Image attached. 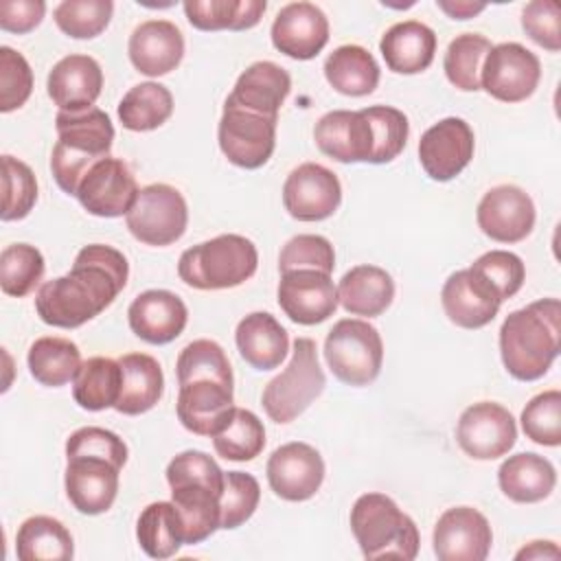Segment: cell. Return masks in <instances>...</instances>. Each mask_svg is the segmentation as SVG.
<instances>
[{
  "label": "cell",
  "instance_id": "51",
  "mask_svg": "<svg viewBox=\"0 0 561 561\" xmlns=\"http://www.w3.org/2000/svg\"><path fill=\"white\" fill-rule=\"evenodd\" d=\"M33 92V70L26 57L11 46H0V112L22 107Z\"/></svg>",
  "mask_w": 561,
  "mask_h": 561
},
{
  "label": "cell",
  "instance_id": "35",
  "mask_svg": "<svg viewBox=\"0 0 561 561\" xmlns=\"http://www.w3.org/2000/svg\"><path fill=\"white\" fill-rule=\"evenodd\" d=\"M15 554L20 561H68L75 557L72 535L59 519L33 515L18 528Z\"/></svg>",
  "mask_w": 561,
  "mask_h": 561
},
{
  "label": "cell",
  "instance_id": "34",
  "mask_svg": "<svg viewBox=\"0 0 561 561\" xmlns=\"http://www.w3.org/2000/svg\"><path fill=\"white\" fill-rule=\"evenodd\" d=\"M324 77L329 85L346 96H366L379 85L377 59L357 44L337 46L324 61Z\"/></svg>",
  "mask_w": 561,
  "mask_h": 561
},
{
  "label": "cell",
  "instance_id": "57",
  "mask_svg": "<svg viewBox=\"0 0 561 561\" xmlns=\"http://www.w3.org/2000/svg\"><path fill=\"white\" fill-rule=\"evenodd\" d=\"M559 554H561V550L554 541L537 539V541H530L528 546H524L515 554V559H559Z\"/></svg>",
  "mask_w": 561,
  "mask_h": 561
},
{
  "label": "cell",
  "instance_id": "1",
  "mask_svg": "<svg viewBox=\"0 0 561 561\" xmlns=\"http://www.w3.org/2000/svg\"><path fill=\"white\" fill-rule=\"evenodd\" d=\"M129 263L112 245H83L68 274L46 280L35 296V311L44 324L77 329L105 311L123 291Z\"/></svg>",
  "mask_w": 561,
  "mask_h": 561
},
{
  "label": "cell",
  "instance_id": "50",
  "mask_svg": "<svg viewBox=\"0 0 561 561\" xmlns=\"http://www.w3.org/2000/svg\"><path fill=\"white\" fill-rule=\"evenodd\" d=\"M335 267V250L331 241L322 234H296L291 237L280 254H278V270H316L331 274Z\"/></svg>",
  "mask_w": 561,
  "mask_h": 561
},
{
  "label": "cell",
  "instance_id": "55",
  "mask_svg": "<svg viewBox=\"0 0 561 561\" xmlns=\"http://www.w3.org/2000/svg\"><path fill=\"white\" fill-rule=\"evenodd\" d=\"M46 4L42 0H2L0 28L7 33H31L44 20Z\"/></svg>",
  "mask_w": 561,
  "mask_h": 561
},
{
  "label": "cell",
  "instance_id": "6",
  "mask_svg": "<svg viewBox=\"0 0 561 561\" xmlns=\"http://www.w3.org/2000/svg\"><path fill=\"white\" fill-rule=\"evenodd\" d=\"M351 530L366 559H403L419 554V530L410 515L383 493H364L351 508Z\"/></svg>",
  "mask_w": 561,
  "mask_h": 561
},
{
  "label": "cell",
  "instance_id": "33",
  "mask_svg": "<svg viewBox=\"0 0 561 561\" xmlns=\"http://www.w3.org/2000/svg\"><path fill=\"white\" fill-rule=\"evenodd\" d=\"M337 298L351 316L375 318L392 305L394 280L383 267L368 263L355 265L342 276Z\"/></svg>",
  "mask_w": 561,
  "mask_h": 561
},
{
  "label": "cell",
  "instance_id": "38",
  "mask_svg": "<svg viewBox=\"0 0 561 561\" xmlns=\"http://www.w3.org/2000/svg\"><path fill=\"white\" fill-rule=\"evenodd\" d=\"M121 364L112 357H90L81 364L75 381L72 397L79 408L90 412H101L114 408L121 394Z\"/></svg>",
  "mask_w": 561,
  "mask_h": 561
},
{
  "label": "cell",
  "instance_id": "29",
  "mask_svg": "<svg viewBox=\"0 0 561 561\" xmlns=\"http://www.w3.org/2000/svg\"><path fill=\"white\" fill-rule=\"evenodd\" d=\"M379 53L388 70L397 75H419L434 61L436 33L419 20L397 22L381 35Z\"/></svg>",
  "mask_w": 561,
  "mask_h": 561
},
{
  "label": "cell",
  "instance_id": "43",
  "mask_svg": "<svg viewBox=\"0 0 561 561\" xmlns=\"http://www.w3.org/2000/svg\"><path fill=\"white\" fill-rule=\"evenodd\" d=\"M44 256L31 243H11L0 254V289L7 296L24 298L44 276Z\"/></svg>",
  "mask_w": 561,
  "mask_h": 561
},
{
  "label": "cell",
  "instance_id": "32",
  "mask_svg": "<svg viewBox=\"0 0 561 561\" xmlns=\"http://www.w3.org/2000/svg\"><path fill=\"white\" fill-rule=\"evenodd\" d=\"M118 364L123 381L114 410L127 416L149 412L164 392V375L158 359L147 353H127L118 359Z\"/></svg>",
  "mask_w": 561,
  "mask_h": 561
},
{
  "label": "cell",
  "instance_id": "30",
  "mask_svg": "<svg viewBox=\"0 0 561 561\" xmlns=\"http://www.w3.org/2000/svg\"><path fill=\"white\" fill-rule=\"evenodd\" d=\"M239 355L256 370L278 368L289 351L285 327L267 311H254L239 320L234 331Z\"/></svg>",
  "mask_w": 561,
  "mask_h": 561
},
{
  "label": "cell",
  "instance_id": "11",
  "mask_svg": "<svg viewBox=\"0 0 561 561\" xmlns=\"http://www.w3.org/2000/svg\"><path fill=\"white\" fill-rule=\"evenodd\" d=\"M276 123L278 118L224 105L217 127L221 153L241 169L263 167L276 147Z\"/></svg>",
  "mask_w": 561,
  "mask_h": 561
},
{
  "label": "cell",
  "instance_id": "23",
  "mask_svg": "<svg viewBox=\"0 0 561 561\" xmlns=\"http://www.w3.org/2000/svg\"><path fill=\"white\" fill-rule=\"evenodd\" d=\"M272 44L278 53L307 61L329 42V20L313 2H289L272 22Z\"/></svg>",
  "mask_w": 561,
  "mask_h": 561
},
{
  "label": "cell",
  "instance_id": "8",
  "mask_svg": "<svg viewBox=\"0 0 561 561\" xmlns=\"http://www.w3.org/2000/svg\"><path fill=\"white\" fill-rule=\"evenodd\" d=\"M324 359L335 379L346 386L373 383L383 364L379 331L359 318H342L324 340Z\"/></svg>",
  "mask_w": 561,
  "mask_h": 561
},
{
  "label": "cell",
  "instance_id": "19",
  "mask_svg": "<svg viewBox=\"0 0 561 561\" xmlns=\"http://www.w3.org/2000/svg\"><path fill=\"white\" fill-rule=\"evenodd\" d=\"M432 543L440 561H484L491 552L493 530L478 508L454 506L438 517Z\"/></svg>",
  "mask_w": 561,
  "mask_h": 561
},
{
  "label": "cell",
  "instance_id": "7",
  "mask_svg": "<svg viewBox=\"0 0 561 561\" xmlns=\"http://www.w3.org/2000/svg\"><path fill=\"white\" fill-rule=\"evenodd\" d=\"M324 386L327 377L318 362L316 342L296 337L289 364L263 388L261 403L274 423H291L322 394Z\"/></svg>",
  "mask_w": 561,
  "mask_h": 561
},
{
  "label": "cell",
  "instance_id": "16",
  "mask_svg": "<svg viewBox=\"0 0 561 561\" xmlns=\"http://www.w3.org/2000/svg\"><path fill=\"white\" fill-rule=\"evenodd\" d=\"M535 217L533 197L515 184L489 188L476 208L478 228L497 243L524 241L535 228Z\"/></svg>",
  "mask_w": 561,
  "mask_h": 561
},
{
  "label": "cell",
  "instance_id": "49",
  "mask_svg": "<svg viewBox=\"0 0 561 561\" xmlns=\"http://www.w3.org/2000/svg\"><path fill=\"white\" fill-rule=\"evenodd\" d=\"M261 500L259 480L245 471H228L224 473V491L219 497L221 506V524L219 528L232 530L245 524Z\"/></svg>",
  "mask_w": 561,
  "mask_h": 561
},
{
  "label": "cell",
  "instance_id": "40",
  "mask_svg": "<svg viewBox=\"0 0 561 561\" xmlns=\"http://www.w3.org/2000/svg\"><path fill=\"white\" fill-rule=\"evenodd\" d=\"M136 539L147 557L169 559L184 546L182 524L173 502H151L136 522Z\"/></svg>",
  "mask_w": 561,
  "mask_h": 561
},
{
  "label": "cell",
  "instance_id": "47",
  "mask_svg": "<svg viewBox=\"0 0 561 561\" xmlns=\"http://www.w3.org/2000/svg\"><path fill=\"white\" fill-rule=\"evenodd\" d=\"M2 188H4V199H2V221H18L24 219L35 202H37V180L33 169L4 153L2 156Z\"/></svg>",
  "mask_w": 561,
  "mask_h": 561
},
{
  "label": "cell",
  "instance_id": "9",
  "mask_svg": "<svg viewBox=\"0 0 561 561\" xmlns=\"http://www.w3.org/2000/svg\"><path fill=\"white\" fill-rule=\"evenodd\" d=\"M134 239L145 245L164 248L175 243L188 224V206L184 195L171 184H147L125 215Z\"/></svg>",
  "mask_w": 561,
  "mask_h": 561
},
{
  "label": "cell",
  "instance_id": "3",
  "mask_svg": "<svg viewBox=\"0 0 561 561\" xmlns=\"http://www.w3.org/2000/svg\"><path fill=\"white\" fill-rule=\"evenodd\" d=\"M224 473L213 456L197 449H186L167 465V482L182 524L184 543H202L219 528Z\"/></svg>",
  "mask_w": 561,
  "mask_h": 561
},
{
  "label": "cell",
  "instance_id": "53",
  "mask_svg": "<svg viewBox=\"0 0 561 561\" xmlns=\"http://www.w3.org/2000/svg\"><path fill=\"white\" fill-rule=\"evenodd\" d=\"M70 456H101L123 469L127 462V445L112 430L88 425V427L75 430L68 436L66 458H70Z\"/></svg>",
  "mask_w": 561,
  "mask_h": 561
},
{
  "label": "cell",
  "instance_id": "25",
  "mask_svg": "<svg viewBox=\"0 0 561 561\" xmlns=\"http://www.w3.org/2000/svg\"><path fill=\"white\" fill-rule=\"evenodd\" d=\"M129 329L147 344L173 342L188 322L184 300L169 289H147L127 309Z\"/></svg>",
  "mask_w": 561,
  "mask_h": 561
},
{
  "label": "cell",
  "instance_id": "10",
  "mask_svg": "<svg viewBox=\"0 0 561 561\" xmlns=\"http://www.w3.org/2000/svg\"><path fill=\"white\" fill-rule=\"evenodd\" d=\"M539 79V57L517 42H502L491 46L482 64L480 90L502 103H519L537 90Z\"/></svg>",
  "mask_w": 561,
  "mask_h": 561
},
{
  "label": "cell",
  "instance_id": "13",
  "mask_svg": "<svg viewBox=\"0 0 561 561\" xmlns=\"http://www.w3.org/2000/svg\"><path fill=\"white\" fill-rule=\"evenodd\" d=\"M476 149V136L465 118L447 116L427 127L419 140V162L436 182H449L465 171Z\"/></svg>",
  "mask_w": 561,
  "mask_h": 561
},
{
  "label": "cell",
  "instance_id": "4",
  "mask_svg": "<svg viewBox=\"0 0 561 561\" xmlns=\"http://www.w3.org/2000/svg\"><path fill=\"white\" fill-rule=\"evenodd\" d=\"M55 127L59 138L50 153V171L64 193L77 195L83 175L110 156L114 125L103 110L90 107L85 112H59Z\"/></svg>",
  "mask_w": 561,
  "mask_h": 561
},
{
  "label": "cell",
  "instance_id": "56",
  "mask_svg": "<svg viewBox=\"0 0 561 561\" xmlns=\"http://www.w3.org/2000/svg\"><path fill=\"white\" fill-rule=\"evenodd\" d=\"M436 4L440 11H445L454 20H469L486 9L484 2H471V0H438Z\"/></svg>",
  "mask_w": 561,
  "mask_h": 561
},
{
  "label": "cell",
  "instance_id": "44",
  "mask_svg": "<svg viewBox=\"0 0 561 561\" xmlns=\"http://www.w3.org/2000/svg\"><path fill=\"white\" fill-rule=\"evenodd\" d=\"M178 386L191 379H219L234 386L232 366L226 351L215 340H193L186 344L175 362Z\"/></svg>",
  "mask_w": 561,
  "mask_h": 561
},
{
  "label": "cell",
  "instance_id": "20",
  "mask_svg": "<svg viewBox=\"0 0 561 561\" xmlns=\"http://www.w3.org/2000/svg\"><path fill=\"white\" fill-rule=\"evenodd\" d=\"M232 383L219 379H191L180 383L175 414L184 430L197 436H215L232 416Z\"/></svg>",
  "mask_w": 561,
  "mask_h": 561
},
{
  "label": "cell",
  "instance_id": "31",
  "mask_svg": "<svg viewBox=\"0 0 561 561\" xmlns=\"http://www.w3.org/2000/svg\"><path fill=\"white\" fill-rule=\"evenodd\" d=\"M497 484L508 500L517 504H535L552 493L557 471L548 458L533 451H519L500 465Z\"/></svg>",
  "mask_w": 561,
  "mask_h": 561
},
{
  "label": "cell",
  "instance_id": "37",
  "mask_svg": "<svg viewBox=\"0 0 561 561\" xmlns=\"http://www.w3.org/2000/svg\"><path fill=\"white\" fill-rule=\"evenodd\" d=\"M28 370L33 379L48 388L66 386L68 381H75L79 368H81V351L79 346L68 337H37L26 355Z\"/></svg>",
  "mask_w": 561,
  "mask_h": 561
},
{
  "label": "cell",
  "instance_id": "52",
  "mask_svg": "<svg viewBox=\"0 0 561 561\" xmlns=\"http://www.w3.org/2000/svg\"><path fill=\"white\" fill-rule=\"evenodd\" d=\"M471 267L495 287L502 300L513 298L522 289L526 278L524 261L508 250H489L478 256Z\"/></svg>",
  "mask_w": 561,
  "mask_h": 561
},
{
  "label": "cell",
  "instance_id": "27",
  "mask_svg": "<svg viewBox=\"0 0 561 561\" xmlns=\"http://www.w3.org/2000/svg\"><path fill=\"white\" fill-rule=\"evenodd\" d=\"M127 53L138 72L162 77L180 66L184 57V35L169 20H145L131 31Z\"/></svg>",
  "mask_w": 561,
  "mask_h": 561
},
{
  "label": "cell",
  "instance_id": "48",
  "mask_svg": "<svg viewBox=\"0 0 561 561\" xmlns=\"http://www.w3.org/2000/svg\"><path fill=\"white\" fill-rule=\"evenodd\" d=\"M526 438L543 447L561 445V392L557 388L535 394L522 410Z\"/></svg>",
  "mask_w": 561,
  "mask_h": 561
},
{
  "label": "cell",
  "instance_id": "24",
  "mask_svg": "<svg viewBox=\"0 0 561 561\" xmlns=\"http://www.w3.org/2000/svg\"><path fill=\"white\" fill-rule=\"evenodd\" d=\"M318 149L344 164L370 162L375 151L373 127L362 110H333L313 127Z\"/></svg>",
  "mask_w": 561,
  "mask_h": 561
},
{
  "label": "cell",
  "instance_id": "15",
  "mask_svg": "<svg viewBox=\"0 0 561 561\" xmlns=\"http://www.w3.org/2000/svg\"><path fill=\"white\" fill-rule=\"evenodd\" d=\"M342 202L337 175L318 162L298 164L283 184V206L298 221L329 219Z\"/></svg>",
  "mask_w": 561,
  "mask_h": 561
},
{
  "label": "cell",
  "instance_id": "21",
  "mask_svg": "<svg viewBox=\"0 0 561 561\" xmlns=\"http://www.w3.org/2000/svg\"><path fill=\"white\" fill-rule=\"evenodd\" d=\"M445 316L460 329H482L504 302L495 287L473 267L454 272L440 291Z\"/></svg>",
  "mask_w": 561,
  "mask_h": 561
},
{
  "label": "cell",
  "instance_id": "18",
  "mask_svg": "<svg viewBox=\"0 0 561 561\" xmlns=\"http://www.w3.org/2000/svg\"><path fill=\"white\" fill-rule=\"evenodd\" d=\"M270 489L287 502H305L318 493L324 480V460L307 443H285L272 451L267 467Z\"/></svg>",
  "mask_w": 561,
  "mask_h": 561
},
{
  "label": "cell",
  "instance_id": "22",
  "mask_svg": "<svg viewBox=\"0 0 561 561\" xmlns=\"http://www.w3.org/2000/svg\"><path fill=\"white\" fill-rule=\"evenodd\" d=\"M118 473L112 460L101 456H70L64 486L70 504L81 515H101L112 508L118 493Z\"/></svg>",
  "mask_w": 561,
  "mask_h": 561
},
{
  "label": "cell",
  "instance_id": "2",
  "mask_svg": "<svg viewBox=\"0 0 561 561\" xmlns=\"http://www.w3.org/2000/svg\"><path fill=\"white\" fill-rule=\"evenodd\" d=\"M561 302L541 298L511 311L500 327V355L517 381L541 379L559 355Z\"/></svg>",
  "mask_w": 561,
  "mask_h": 561
},
{
  "label": "cell",
  "instance_id": "28",
  "mask_svg": "<svg viewBox=\"0 0 561 561\" xmlns=\"http://www.w3.org/2000/svg\"><path fill=\"white\" fill-rule=\"evenodd\" d=\"M291 77L274 61H254L237 79L224 105L278 118V110L289 96Z\"/></svg>",
  "mask_w": 561,
  "mask_h": 561
},
{
  "label": "cell",
  "instance_id": "17",
  "mask_svg": "<svg viewBox=\"0 0 561 561\" xmlns=\"http://www.w3.org/2000/svg\"><path fill=\"white\" fill-rule=\"evenodd\" d=\"M276 296L283 313L291 322L305 327L329 320L340 305L337 287L331 280V274L316 270L283 272Z\"/></svg>",
  "mask_w": 561,
  "mask_h": 561
},
{
  "label": "cell",
  "instance_id": "26",
  "mask_svg": "<svg viewBox=\"0 0 561 561\" xmlns=\"http://www.w3.org/2000/svg\"><path fill=\"white\" fill-rule=\"evenodd\" d=\"M103 70L90 55L72 53L61 57L46 79L50 101L59 112H85L101 96Z\"/></svg>",
  "mask_w": 561,
  "mask_h": 561
},
{
  "label": "cell",
  "instance_id": "54",
  "mask_svg": "<svg viewBox=\"0 0 561 561\" xmlns=\"http://www.w3.org/2000/svg\"><path fill=\"white\" fill-rule=\"evenodd\" d=\"M526 35L550 53L561 50V11L554 0H533L522 11Z\"/></svg>",
  "mask_w": 561,
  "mask_h": 561
},
{
  "label": "cell",
  "instance_id": "45",
  "mask_svg": "<svg viewBox=\"0 0 561 561\" xmlns=\"http://www.w3.org/2000/svg\"><path fill=\"white\" fill-rule=\"evenodd\" d=\"M114 13L112 0H64L55 7V24L75 39H92L101 35Z\"/></svg>",
  "mask_w": 561,
  "mask_h": 561
},
{
  "label": "cell",
  "instance_id": "41",
  "mask_svg": "<svg viewBox=\"0 0 561 561\" xmlns=\"http://www.w3.org/2000/svg\"><path fill=\"white\" fill-rule=\"evenodd\" d=\"M491 50V42L480 33H460L456 35L443 59V70L447 81L462 92L480 90L482 64Z\"/></svg>",
  "mask_w": 561,
  "mask_h": 561
},
{
  "label": "cell",
  "instance_id": "39",
  "mask_svg": "<svg viewBox=\"0 0 561 561\" xmlns=\"http://www.w3.org/2000/svg\"><path fill=\"white\" fill-rule=\"evenodd\" d=\"M173 114V94L167 85L145 81L125 92L118 103V121L129 131H151Z\"/></svg>",
  "mask_w": 561,
  "mask_h": 561
},
{
  "label": "cell",
  "instance_id": "5",
  "mask_svg": "<svg viewBox=\"0 0 561 561\" xmlns=\"http://www.w3.org/2000/svg\"><path fill=\"white\" fill-rule=\"evenodd\" d=\"M259 267L256 245L241 234H219L182 252L178 276L202 291L239 287Z\"/></svg>",
  "mask_w": 561,
  "mask_h": 561
},
{
  "label": "cell",
  "instance_id": "14",
  "mask_svg": "<svg viewBox=\"0 0 561 561\" xmlns=\"http://www.w3.org/2000/svg\"><path fill=\"white\" fill-rule=\"evenodd\" d=\"M138 191L140 188L127 162L107 156L83 175L75 197L90 215L114 219L129 213Z\"/></svg>",
  "mask_w": 561,
  "mask_h": 561
},
{
  "label": "cell",
  "instance_id": "36",
  "mask_svg": "<svg viewBox=\"0 0 561 561\" xmlns=\"http://www.w3.org/2000/svg\"><path fill=\"white\" fill-rule=\"evenodd\" d=\"M184 15L197 31H245L261 22L265 0H186Z\"/></svg>",
  "mask_w": 561,
  "mask_h": 561
},
{
  "label": "cell",
  "instance_id": "12",
  "mask_svg": "<svg viewBox=\"0 0 561 561\" xmlns=\"http://www.w3.org/2000/svg\"><path fill=\"white\" fill-rule=\"evenodd\" d=\"M456 440L473 460H495L513 449L517 425L504 405L495 401H478L460 414Z\"/></svg>",
  "mask_w": 561,
  "mask_h": 561
},
{
  "label": "cell",
  "instance_id": "46",
  "mask_svg": "<svg viewBox=\"0 0 561 561\" xmlns=\"http://www.w3.org/2000/svg\"><path fill=\"white\" fill-rule=\"evenodd\" d=\"M373 127L375 138V151L370 162L373 164H386L392 162L408 142L410 136V123L408 116L392 107V105H370L362 110Z\"/></svg>",
  "mask_w": 561,
  "mask_h": 561
},
{
  "label": "cell",
  "instance_id": "42",
  "mask_svg": "<svg viewBox=\"0 0 561 561\" xmlns=\"http://www.w3.org/2000/svg\"><path fill=\"white\" fill-rule=\"evenodd\" d=\"M213 447L226 460H254L265 447L263 421L245 408H234L228 423L213 436Z\"/></svg>",
  "mask_w": 561,
  "mask_h": 561
}]
</instances>
